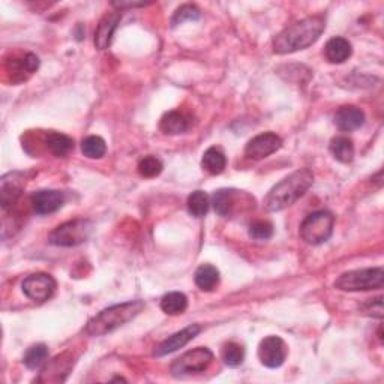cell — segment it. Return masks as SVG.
I'll return each mask as SVG.
<instances>
[{
    "label": "cell",
    "instance_id": "cell-1",
    "mask_svg": "<svg viewBox=\"0 0 384 384\" xmlns=\"http://www.w3.org/2000/svg\"><path fill=\"white\" fill-rule=\"evenodd\" d=\"M326 29V21L321 15L307 17L300 21L290 24L273 39V53L276 55H290L305 50L316 44Z\"/></svg>",
    "mask_w": 384,
    "mask_h": 384
},
{
    "label": "cell",
    "instance_id": "cell-2",
    "mask_svg": "<svg viewBox=\"0 0 384 384\" xmlns=\"http://www.w3.org/2000/svg\"><path fill=\"white\" fill-rule=\"evenodd\" d=\"M312 183H314V173L309 168H300L284 177L267 192L263 206L267 212H281L287 209L308 192Z\"/></svg>",
    "mask_w": 384,
    "mask_h": 384
},
{
    "label": "cell",
    "instance_id": "cell-3",
    "mask_svg": "<svg viewBox=\"0 0 384 384\" xmlns=\"http://www.w3.org/2000/svg\"><path fill=\"white\" fill-rule=\"evenodd\" d=\"M145 302L143 300H131L119 303V305L110 307L98 312L95 317L89 320L86 326V333L91 336H102L111 333L114 330L129 323L131 320L136 318L140 312L145 309Z\"/></svg>",
    "mask_w": 384,
    "mask_h": 384
},
{
    "label": "cell",
    "instance_id": "cell-4",
    "mask_svg": "<svg viewBox=\"0 0 384 384\" xmlns=\"http://www.w3.org/2000/svg\"><path fill=\"white\" fill-rule=\"evenodd\" d=\"M384 285L383 267H368L342 273L335 281V287L342 291H371L381 290Z\"/></svg>",
    "mask_w": 384,
    "mask_h": 384
},
{
    "label": "cell",
    "instance_id": "cell-5",
    "mask_svg": "<svg viewBox=\"0 0 384 384\" xmlns=\"http://www.w3.org/2000/svg\"><path fill=\"white\" fill-rule=\"evenodd\" d=\"M335 217L327 210H318L311 213L303 219L300 226V237L308 245H321L327 242L333 233Z\"/></svg>",
    "mask_w": 384,
    "mask_h": 384
},
{
    "label": "cell",
    "instance_id": "cell-6",
    "mask_svg": "<svg viewBox=\"0 0 384 384\" xmlns=\"http://www.w3.org/2000/svg\"><path fill=\"white\" fill-rule=\"evenodd\" d=\"M93 224L87 219H74L56 227L48 236V242L55 246H77L91 237Z\"/></svg>",
    "mask_w": 384,
    "mask_h": 384
},
{
    "label": "cell",
    "instance_id": "cell-7",
    "mask_svg": "<svg viewBox=\"0 0 384 384\" xmlns=\"http://www.w3.org/2000/svg\"><path fill=\"white\" fill-rule=\"evenodd\" d=\"M213 360V353L206 347H199L186 351L172 363V374L174 377L199 374L206 371Z\"/></svg>",
    "mask_w": 384,
    "mask_h": 384
},
{
    "label": "cell",
    "instance_id": "cell-8",
    "mask_svg": "<svg viewBox=\"0 0 384 384\" xmlns=\"http://www.w3.org/2000/svg\"><path fill=\"white\" fill-rule=\"evenodd\" d=\"M24 296L33 302H47L56 291V281L47 273H33L21 284Z\"/></svg>",
    "mask_w": 384,
    "mask_h": 384
},
{
    "label": "cell",
    "instance_id": "cell-9",
    "mask_svg": "<svg viewBox=\"0 0 384 384\" xmlns=\"http://www.w3.org/2000/svg\"><path fill=\"white\" fill-rule=\"evenodd\" d=\"M287 344L280 336H267L258 345V359L271 369L280 368L287 359Z\"/></svg>",
    "mask_w": 384,
    "mask_h": 384
},
{
    "label": "cell",
    "instance_id": "cell-10",
    "mask_svg": "<svg viewBox=\"0 0 384 384\" xmlns=\"http://www.w3.org/2000/svg\"><path fill=\"white\" fill-rule=\"evenodd\" d=\"M282 147V138L275 132H264L248 141L245 147L246 156L253 159H263L273 155Z\"/></svg>",
    "mask_w": 384,
    "mask_h": 384
},
{
    "label": "cell",
    "instance_id": "cell-11",
    "mask_svg": "<svg viewBox=\"0 0 384 384\" xmlns=\"http://www.w3.org/2000/svg\"><path fill=\"white\" fill-rule=\"evenodd\" d=\"M30 203L38 215H48V213H55L64 206L65 195L56 190H41L32 194Z\"/></svg>",
    "mask_w": 384,
    "mask_h": 384
},
{
    "label": "cell",
    "instance_id": "cell-12",
    "mask_svg": "<svg viewBox=\"0 0 384 384\" xmlns=\"http://www.w3.org/2000/svg\"><path fill=\"white\" fill-rule=\"evenodd\" d=\"M201 329L203 327L200 324H191V326L185 327L183 330H181V332L172 335L170 338H167L164 342H161L155 348L154 354L156 357H163V356H167V354H172V353L177 351L179 348H182L188 342H191L192 339L201 332Z\"/></svg>",
    "mask_w": 384,
    "mask_h": 384
},
{
    "label": "cell",
    "instance_id": "cell-13",
    "mask_svg": "<svg viewBox=\"0 0 384 384\" xmlns=\"http://www.w3.org/2000/svg\"><path fill=\"white\" fill-rule=\"evenodd\" d=\"M74 359L68 353L57 356L48 362L46 368L42 369L41 377L38 378L39 383H62L65 381L69 371L73 369Z\"/></svg>",
    "mask_w": 384,
    "mask_h": 384
},
{
    "label": "cell",
    "instance_id": "cell-14",
    "mask_svg": "<svg viewBox=\"0 0 384 384\" xmlns=\"http://www.w3.org/2000/svg\"><path fill=\"white\" fill-rule=\"evenodd\" d=\"M24 186L23 176L20 173H8L0 181V203L2 209H11L20 199Z\"/></svg>",
    "mask_w": 384,
    "mask_h": 384
},
{
    "label": "cell",
    "instance_id": "cell-15",
    "mask_svg": "<svg viewBox=\"0 0 384 384\" xmlns=\"http://www.w3.org/2000/svg\"><path fill=\"white\" fill-rule=\"evenodd\" d=\"M122 15L119 11L110 12L102 17V20L98 24V29L95 32V46L100 50H105L111 46V41L114 37V32L118 29Z\"/></svg>",
    "mask_w": 384,
    "mask_h": 384
},
{
    "label": "cell",
    "instance_id": "cell-16",
    "mask_svg": "<svg viewBox=\"0 0 384 384\" xmlns=\"http://www.w3.org/2000/svg\"><path fill=\"white\" fill-rule=\"evenodd\" d=\"M333 122L338 129L344 132H351L363 127L365 113L354 105H345L336 111Z\"/></svg>",
    "mask_w": 384,
    "mask_h": 384
},
{
    "label": "cell",
    "instance_id": "cell-17",
    "mask_svg": "<svg viewBox=\"0 0 384 384\" xmlns=\"http://www.w3.org/2000/svg\"><path fill=\"white\" fill-rule=\"evenodd\" d=\"M351 53H353L351 42L341 37H335L332 39H329L324 48L326 59L330 62V64H336V65L344 64V62L348 60V57L351 56Z\"/></svg>",
    "mask_w": 384,
    "mask_h": 384
},
{
    "label": "cell",
    "instance_id": "cell-18",
    "mask_svg": "<svg viewBox=\"0 0 384 384\" xmlns=\"http://www.w3.org/2000/svg\"><path fill=\"white\" fill-rule=\"evenodd\" d=\"M159 128L167 136H179L190 128V120L181 111L173 110L165 113L159 122Z\"/></svg>",
    "mask_w": 384,
    "mask_h": 384
},
{
    "label": "cell",
    "instance_id": "cell-19",
    "mask_svg": "<svg viewBox=\"0 0 384 384\" xmlns=\"http://www.w3.org/2000/svg\"><path fill=\"white\" fill-rule=\"evenodd\" d=\"M219 282V271L212 264H201L195 272V284L201 291H212Z\"/></svg>",
    "mask_w": 384,
    "mask_h": 384
},
{
    "label": "cell",
    "instance_id": "cell-20",
    "mask_svg": "<svg viewBox=\"0 0 384 384\" xmlns=\"http://www.w3.org/2000/svg\"><path fill=\"white\" fill-rule=\"evenodd\" d=\"M46 146L55 156L64 158L74 149V140L65 136V134L50 132L46 137Z\"/></svg>",
    "mask_w": 384,
    "mask_h": 384
},
{
    "label": "cell",
    "instance_id": "cell-21",
    "mask_svg": "<svg viewBox=\"0 0 384 384\" xmlns=\"http://www.w3.org/2000/svg\"><path fill=\"white\" fill-rule=\"evenodd\" d=\"M236 195L237 191L235 190H219L213 194L212 204L215 208L217 213L221 217H228L233 213L235 206H236Z\"/></svg>",
    "mask_w": 384,
    "mask_h": 384
},
{
    "label": "cell",
    "instance_id": "cell-22",
    "mask_svg": "<svg viewBox=\"0 0 384 384\" xmlns=\"http://www.w3.org/2000/svg\"><path fill=\"white\" fill-rule=\"evenodd\" d=\"M330 152H332L333 158L338 159L339 163L348 164L354 158V145L351 138L339 136L330 141Z\"/></svg>",
    "mask_w": 384,
    "mask_h": 384
},
{
    "label": "cell",
    "instance_id": "cell-23",
    "mask_svg": "<svg viewBox=\"0 0 384 384\" xmlns=\"http://www.w3.org/2000/svg\"><path fill=\"white\" fill-rule=\"evenodd\" d=\"M201 165L210 174H221L227 167V158L222 154V150L217 147H210L204 152Z\"/></svg>",
    "mask_w": 384,
    "mask_h": 384
},
{
    "label": "cell",
    "instance_id": "cell-24",
    "mask_svg": "<svg viewBox=\"0 0 384 384\" xmlns=\"http://www.w3.org/2000/svg\"><path fill=\"white\" fill-rule=\"evenodd\" d=\"M188 308V298L181 291H172L161 299V309L168 316L183 314Z\"/></svg>",
    "mask_w": 384,
    "mask_h": 384
},
{
    "label": "cell",
    "instance_id": "cell-25",
    "mask_svg": "<svg viewBox=\"0 0 384 384\" xmlns=\"http://www.w3.org/2000/svg\"><path fill=\"white\" fill-rule=\"evenodd\" d=\"M188 210L195 218H203L209 212L210 200L209 195L204 191H194L190 197H188Z\"/></svg>",
    "mask_w": 384,
    "mask_h": 384
},
{
    "label": "cell",
    "instance_id": "cell-26",
    "mask_svg": "<svg viewBox=\"0 0 384 384\" xmlns=\"http://www.w3.org/2000/svg\"><path fill=\"white\" fill-rule=\"evenodd\" d=\"M48 359V348L44 344H37L28 348V351L24 353L23 363L28 366L29 369H38L47 362Z\"/></svg>",
    "mask_w": 384,
    "mask_h": 384
},
{
    "label": "cell",
    "instance_id": "cell-27",
    "mask_svg": "<svg viewBox=\"0 0 384 384\" xmlns=\"http://www.w3.org/2000/svg\"><path fill=\"white\" fill-rule=\"evenodd\" d=\"M83 155L91 159H101L107 154V145L100 136H91L82 143Z\"/></svg>",
    "mask_w": 384,
    "mask_h": 384
},
{
    "label": "cell",
    "instance_id": "cell-28",
    "mask_svg": "<svg viewBox=\"0 0 384 384\" xmlns=\"http://www.w3.org/2000/svg\"><path fill=\"white\" fill-rule=\"evenodd\" d=\"M222 359H224V363L230 368H237L244 363L245 359V350L242 345H239L236 342H228L224 350H222Z\"/></svg>",
    "mask_w": 384,
    "mask_h": 384
},
{
    "label": "cell",
    "instance_id": "cell-29",
    "mask_svg": "<svg viewBox=\"0 0 384 384\" xmlns=\"http://www.w3.org/2000/svg\"><path fill=\"white\" fill-rule=\"evenodd\" d=\"M200 17H201V11L199 10L197 6L186 3V5H182L181 8H177V10H176L173 19H172V26H173V28H176V26L183 24L185 21L199 20Z\"/></svg>",
    "mask_w": 384,
    "mask_h": 384
},
{
    "label": "cell",
    "instance_id": "cell-30",
    "mask_svg": "<svg viewBox=\"0 0 384 384\" xmlns=\"http://www.w3.org/2000/svg\"><path fill=\"white\" fill-rule=\"evenodd\" d=\"M163 163H161L156 156H146L138 163V173L147 179L159 176L163 173Z\"/></svg>",
    "mask_w": 384,
    "mask_h": 384
},
{
    "label": "cell",
    "instance_id": "cell-31",
    "mask_svg": "<svg viewBox=\"0 0 384 384\" xmlns=\"http://www.w3.org/2000/svg\"><path fill=\"white\" fill-rule=\"evenodd\" d=\"M249 236L255 240H267L273 236V226L267 221H255L249 227Z\"/></svg>",
    "mask_w": 384,
    "mask_h": 384
},
{
    "label": "cell",
    "instance_id": "cell-32",
    "mask_svg": "<svg viewBox=\"0 0 384 384\" xmlns=\"http://www.w3.org/2000/svg\"><path fill=\"white\" fill-rule=\"evenodd\" d=\"M362 309H363V314H366V316L375 317V318H383V298L380 296L375 299H369L362 307Z\"/></svg>",
    "mask_w": 384,
    "mask_h": 384
},
{
    "label": "cell",
    "instance_id": "cell-33",
    "mask_svg": "<svg viewBox=\"0 0 384 384\" xmlns=\"http://www.w3.org/2000/svg\"><path fill=\"white\" fill-rule=\"evenodd\" d=\"M118 10H125V8H137V6H146L147 3H134V2H113L111 3Z\"/></svg>",
    "mask_w": 384,
    "mask_h": 384
}]
</instances>
